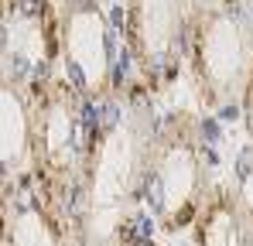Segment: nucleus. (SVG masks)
Segmentation results:
<instances>
[{
  "mask_svg": "<svg viewBox=\"0 0 253 246\" xmlns=\"http://www.w3.org/2000/svg\"><path fill=\"white\" fill-rule=\"evenodd\" d=\"M158 126L154 89L144 79L117 82L103 99L92 103V144L85 167L89 222L117 219L140 202V178Z\"/></svg>",
  "mask_w": 253,
  "mask_h": 246,
  "instance_id": "f257e3e1",
  "label": "nucleus"
},
{
  "mask_svg": "<svg viewBox=\"0 0 253 246\" xmlns=\"http://www.w3.org/2000/svg\"><path fill=\"white\" fill-rule=\"evenodd\" d=\"M31 103V178L79 233H89L85 167L92 144V103L65 76L28 92Z\"/></svg>",
  "mask_w": 253,
  "mask_h": 246,
  "instance_id": "f03ea898",
  "label": "nucleus"
},
{
  "mask_svg": "<svg viewBox=\"0 0 253 246\" xmlns=\"http://www.w3.org/2000/svg\"><path fill=\"white\" fill-rule=\"evenodd\" d=\"M209 192L212 185L206 171L199 117L188 110H178L165 117L154 133L144 178H140V202L147 205L158 229L174 236L195 226Z\"/></svg>",
  "mask_w": 253,
  "mask_h": 246,
  "instance_id": "7ed1b4c3",
  "label": "nucleus"
},
{
  "mask_svg": "<svg viewBox=\"0 0 253 246\" xmlns=\"http://www.w3.org/2000/svg\"><path fill=\"white\" fill-rule=\"evenodd\" d=\"M188 76L206 110L240 106L253 76V0H202L192 28Z\"/></svg>",
  "mask_w": 253,
  "mask_h": 246,
  "instance_id": "20e7f679",
  "label": "nucleus"
},
{
  "mask_svg": "<svg viewBox=\"0 0 253 246\" xmlns=\"http://www.w3.org/2000/svg\"><path fill=\"white\" fill-rule=\"evenodd\" d=\"M202 0H124V41L137 79L168 92L188 65L192 28Z\"/></svg>",
  "mask_w": 253,
  "mask_h": 246,
  "instance_id": "39448f33",
  "label": "nucleus"
},
{
  "mask_svg": "<svg viewBox=\"0 0 253 246\" xmlns=\"http://www.w3.org/2000/svg\"><path fill=\"white\" fill-rule=\"evenodd\" d=\"M0 14L3 82L31 92L55 79L62 72V7L55 0H3Z\"/></svg>",
  "mask_w": 253,
  "mask_h": 246,
  "instance_id": "423d86ee",
  "label": "nucleus"
},
{
  "mask_svg": "<svg viewBox=\"0 0 253 246\" xmlns=\"http://www.w3.org/2000/svg\"><path fill=\"white\" fill-rule=\"evenodd\" d=\"M62 72L72 89L96 103L103 99L113 79V38L110 21L96 0H62Z\"/></svg>",
  "mask_w": 253,
  "mask_h": 246,
  "instance_id": "0eeeda50",
  "label": "nucleus"
},
{
  "mask_svg": "<svg viewBox=\"0 0 253 246\" xmlns=\"http://www.w3.org/2000/svg\"><path fill=\"white\" fill-rule=\"evenodd\" d=\"M3 246H85V236L24 174L3 181Z\"/></svg>",
  "mask_w": 253,
  "mask_h": 246,
  "instance_id": "6e6552de",
  "label": "nucleus"
},
{
  "mask_svg": "<svg viewBox=\"0 0 253 246\" xmlns=\"http://www.w3.org/2000/svg\"><path fill=\"white\" fill-rule=\"evenodd\" d=\"M192 240L195 246H253V222L236 188L212 185L209 199L192 226Z\"/></svg>",
  "mask_w": 253,
  "mask_h": 246,
  "instance_id": "1a4fd4ad",
  "label": "nucleus"
},
{
  "mask_svg": "<svg viewBox=\"0 0 253 246\" xmlns=\"http://www.w3.org/2000/svg\"><path fill=\"white\" fill-rule=\"evenodd\" d=\"M0 161L3 181L31 174V103L10 82L0 85Z\"/></svg>",
  "mask_w": 253,
  "mask_h": 246,
  "instance_id": "9d476101",
  "label": "nucleus"
},
{
  "mask_svg": "<svg viewBox=\"0 0 253 246\" xmlns=\"http://www.w3.org/2000/svg\"><path fill=\"white\" fill-rule=\"evenodd\" d=\"M236 195H240V202H243V208H247V215H250V222H253V164L243 171V178L236 185Z\"/></svg>",
  "mask_w": 253,
  "mask_h": 246,
  "instance_id": "9b49d317",
  "label": "nucleus"
},
{
  "mask_svg": "<svg viewBox=\"0 0 253 246\" xmlns=\"http://www.w3.org/2000/svg\"><path fill=\"white\" fill-rule=\"evenodd\" d=\"M240 113H243V130H247V137H250V144H253V76H250V82H247V89H243Z\"/></svg>",
  "mask_w": 253,
  "mask_h": 246,
  "instance_id": "f8f14e48",
  "label": "nucleus"
},
{
  "mask_svg": "<svg viewBox=\"0 0 253 246\" xmlns=\"http://www.w3.org/2000/svg\"><path fill=\"white\" fill-rule=\"evenodd\" d=\"M113 246H158L154 240H130V236H117Z\"/></svg>",
  "mask_w": 253,
  "mask_h": 246,
  "instance_id": "ddd939ff",
  "label": "nucleus"
}]
</instances>
